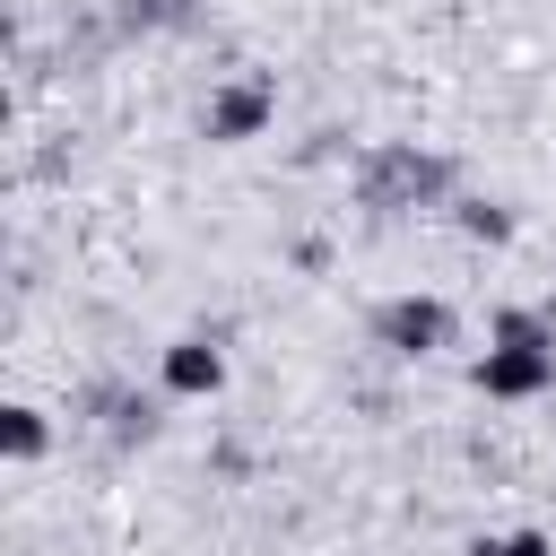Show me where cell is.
<instances>
[{
  "mask_svg": "<svg viewBox=\"0 0 556 556\" xmlns=\"http://www.w3.org/2000/svg\"><path fill=\"white\" fill-rule=\"evenodd\" d=\"M443 182H452V165H443V156L382 148V156L365 165V208H408V200H426V191H443Z\"/></svg>",
  "mask_w": 556,
  "mask_h": 556,
  "instance_id": "6da1fadb",
  "label": "cell"
},
{
  "mask_svg": "<svg viewBox=\"0 0 556 556\" xmlns=\"http://www.w3.org/2000/svg\"><path fill=\"white\" fill-rule=\"evenodd\" d=\"M269 113H278V87H269V78H226V87L208 96L200 130L235 148V139H261V130H269Z\"/></svg>",
  "mask_w": 556,
  "mask_h": 556,
  "instance_id": "7a4b0ae2",
  "label": "cell"
},
{
  "mask_svg": "<svg viewBox=\"0 0 556 556\" xmlns=\"http://www.w3.org/2000/svg\"><path fill=\"white\" fill-rule=\"evenodd\" d=\"M374 339L400 348V356H434V348L452 339V304H443V295H400V304L374 313Z\"/></svg>",
  "mask_w": 556,
  "mask_h": 556,
  "instance_id": "3957f363",
  "label": "cell"
},
{
  "mask_svg": "<svg viewBox=\"0 0 556 556\" xmlns=\"http://www.w3.org/2000/svg\"><path fill=\"white\" fill-rule=\"evenodd\" d=\"M556 382V348H486L478 356V391L486 400H530Z\"/></svg>",
  "mask_w": 556,
  "mask_h": 556,
  "instance_id": "277c9868",
  "label": "cell"
},
{
  "mask_svg": "<svg viewBox=\"0 0 556 556\" xmlns=\"http://www.w3.org/2000/svg\"><path fill=\"white\" fill-rule=\"evenodd\" d=\"M217 382H226L217 339H174V348H165V391H174V400H208Z\"/></svg>",
  "mask_w": 556,
  "mask_h": 556,
  "instance_id": "5b68a950",
  "label": "cell"
},
{
  "mask_svg": "<svg viewBox=\"0 0 556 556\" xmlns=\"http://www.w3.org/2000/svg\"><path fill=\"white\" fill-rule=\"evenodd\" d=\"M43 443H52V434H43V408H26V400L0 408V452H9V460H35Z\"/></svg>",
  "mask_w": 556,
  "mask_h": 556,
  "instance_id": "8992f818",
  "label": "cell"
},
{
  "mask_svg": "<svg viewBox=\"0 0 556 556\" xmlns=\"http://www.w3.org/2000/svg\"><path fill=\"white\" fill-rule=\"evenodd\" d=\"M495 348H556L547 313H495Z\"/></svg>",
  "mask_w": 556,
  "mask_h": 556,
  "instance_id": "52a82bcc",
  "label": "cell"
},
{
  "mask_svg": "<svg viewBox=\"0 0 556 556\" xmlns=\"http://www.w3.org/2000/svg\"><path fill=\"white\" fill-rule=\"evenodd\" d=\"M460 235H478V243H504V235H513V217H504V208H486V200H460Z\"/></svg>",
  "mask_w": 556,
  "mask_h": 556,
  "instance_id": "ba28073f",
  "label": "cell"
},
{
  "mask_svg": "<svg viewBox=\"0 0 556 556\" xmlns=\"http://www.w3.org/2000/svg\"><path fill=\"white\" fill-rule=\"evenodd\" d=\"M478 556H556L539 530H504V539H478Z\"/></svg>",
  "mask_w": 556,
  "mask_h": 556,
  "instance_id": "9c48e42d",
  "label": "cell"
},
{
  "mask_svg": "<svg viewBox=\"0 0 556 556\" xmlns=\"http://www.w3.org/2000/svg\"><path fill=\"white\" fill-rule=\"evenodd\" d=\"M130 26H191V0H130Z\"/></svg>",
  "mask_w": 556,
  "mask_h": 556,
  "instance_id": "30bf717a",
  "label": "cell"
}]
</instances>
